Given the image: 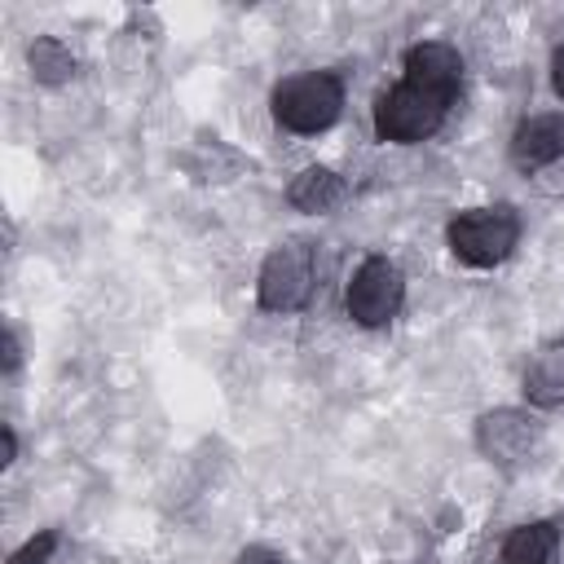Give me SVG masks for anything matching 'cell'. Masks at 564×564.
<instances>
[{
	"mask_svg": "<svg viewBox=\"0 0 564 564\" xmlns=\"http://www.w3.org/2000/svg\"><path fill=\"white\" fill-rule=\"evenodd\" d=\"M507 154L520 172H538V167H551L555 159H564V115L542 110V115L520 119L516 132H511Z\"/></svg>",
	"mask_w": 564,
	"mask_h": 564,
	"instance_id": "52a82bcc",
	"label": "cell"
},
{
	"mask_svg": "<svg viewBox=\"0 0 564 564\" xmlns=\"http://www.w3.org/2000/svg\"><path fill=\"white\" fill-rule=\"evenodd\" d=\"M269 110H273L278 128H286V132H295V137L326 132V128L344 115V75H335V70L286 75V79L273 88Z\"/></svg>",
	"mask_w": 564,
	"mask_h": 564,
	"instance_id": "7a4b0ae2",
	"label": "cell"
},
{
	"mask_svg": "<svg viewBox=\"0 0 564 564\" xmlns=\"http://www.w3.org/2000/svg\"><path fill=\"white\" fill-rule=\"evenodd\" d=\"M405 304V273L397 260L388 256H366L352 278H348V291H344V308L357 326L366 330H379L388 326Z\"/></svg>",
	"mask_w": 564,
	"mask_h": 564,
	"instance_id": "5b68a950",
	"label": "cell"
},
{
	"mask_svg": "<svg viewBox=\"0 0 564 564\" xmlns=\"http://www.w3.org/2000/svg\"><path fill=\"white\" fill-rule=\"evenodd\" d=\"M538 436H542V427L533 423V414L511 410V405L476 419V449L485 463H494L502 471H516L520 463H529L538 449Z\"/></svg>",
	"mask_w": 564,
	"mask_h": 564,
	"instance_id": "8992f818",
	"label": "cell"
},
{
	"mask_svg": "<svg viewBox=\"0 0 564 564\" xmlns=\"http://www.w3.org/2000/svg\"><path fill=\"white\" fill-rule=\"evenodd\" d=\"M551 88L564 101V44H555V53H551Z\"/></svg>",
	"mask_w": 564,
	"mask_h": 564,
	"instance_id": "9a60e30c",
	"label": "cell"
},
{
	"mask_svg": "<svg viewBox=\"0 0 564 564\" xmlns=\"http://www.w3.org/2000/svg\"><path fill=\"white\" fill-rule=\"evenodd\" d=\"M53 551H57V533H53V529H40L35 538H26V542L9 555V564H48Z\"/></svg>",
	"mask_w": 564,
	"mask_h": 564,
	"instance_id": "7c38bea8",
	"label": "cell"
},
{
	"mask_svg": "<svg viewBox=\"0 0 564 564\" xmlns=\"http://www.w3.org/2000/svg\"><path fill=\"white\" fill-rule=\"evenodd\" d=\"M339 198H344V176L335 167H322V163L295 172L286 185V203L304 216H322V212L339 207Z\"/></svg>",
	"mask_w": 564,
	"mask_h": 564,
	"instance_id": "9c48e42d",
	"label": "cell"
},
{
	"mask_svg": "<svg viewBox=\"0 0 564 564\" xmlns=\"http://www.w3.org/2000/svg\"><path fill=\"white\" fill-rule=\"evenodd\" d=\"M445 242L458 264L467 269H494L502 264L520 242V212L511 203L467 207L445 225Z\"/></svg>",
	"mask_w": 564,
	"mask_h": 564,
	"instance_id": "3957f363",
	"label": "cell"
},
{
	"mask_svg": "<svg viewBox=\"0 0 564 564\" xmlns=\"http://www.w3.org/2000/svg\"><path fill=\"white\" fill-rule=\"evenodd\" d=\"M0 436H4V458H0V467H9V463L18 458V436H13V427H9V423L0 427Z\"/></svg>",
	"mask_w": 564,
	"mask_h": 564,
	"instance_id": "2e32d148",
	"label": "cell"
},
{
	"mask_svg": "<svg viewBox=\"0 0 564 564\" xmlns=\"http://www.w3.org/2000/svg\"><path fill=\"white\" fill-rule=\"evenodd\" d=\"M0 366H4V375H13L22 366V344L13 330H4V339H0Z\"/></svg>",
	"mask_w": 564,
	"mask_h": 564,
	"instance_id": "5bb4252c",
	"label": "cell"
},
{
	"mask_svg": "<svg viewBox=\"0 0 564 564\" xmlns=\"http://www.w3.org/2000/svg\"><path fill=\"white\" fill-rule=\"evenodd\" d=\"M26 66H31L35 84H48V88L70 84V79H75V70H79L75 53H70L57 35H35V40H31V48H26Z\"/></svg>",
	"mask_w": 564,
	"mask_h": 564,
	"instance_id": "8fae6325",
	"label": "cell"
},
{
	"mask_svg": "<svg viewBox=\"0 0 564 564\" xmlns=\"http://www.w3.org/2000/svg\"><path fill=\"white\" fill-rule=\"evenodd\" d=\"M313 286H317L313 247L304 238H286L264 256L256 278V300L264 313H300L313 300Z\"/></svg>",
	"mask_w": 564,
	"mask_h": 564,
	"instance_id": "277c9868",
	"label": "cell"
},
{
	"mask_svg": "<svg viewBox=\"0 0 564 564\" xmlns=\"http://www.w3.org/2000/svg\"><path fill=\"white\" fill-rule=\"evenodd\" d=\"M463 88V53L445 40H419L405 48L401 79L375 97V137L392 145H419L441 132Z\"/></svg>",
	"mask_w": 564,
	"mask_h": 564,
	"instance_id": "6da1fadb",
	"label": "cell"
},
{
	"mask_svg": "<svg viewBox=\"0 0 564 564\" xmlns=\"http://www.w3.org/2000/svg\"><path fill=\"white\" fill-rule=\"evenodd\" d=\"M234 564H286V555L273 551V546H264V542H256V546H242Z\"/></svg>",
	"mask_w": 564,
	"mask_h": 564,
	"instance_id": "4fadbf2b",
	"label": "cell"
},
{
	"mask_svg": "<svg viewBox=\"0 0 564 564\" xmlns=\"http://www.w3.org/2000/svg\"><path fill=\"white\" fill-rule=\"evenodd\" d=\"M502 564H555L560 560V524L555 520H529L516 524L502 542Z\"/></svg>",
	"mask_w": 564,
	"mask_h": 564,
	"instance_id": "30bf717a",
	"label": "cell"
},
{
	"mask_svg": "<svg viewBox=\"0 0 564 564\" xmlns=\"http://www.w3.org/2000/svg\"><path fill=\"white\" fill-rule=\"evenodd\" d=\"M520 388H524V401H529L533 410H555V405H564V339H551V344H542V348L529 357Z\"/></svg>",
	"mask_w": 564,
	"mask_h": 564,
	"instance_id": "ba28073f",
	"label": "cell"
}]
</instances>
